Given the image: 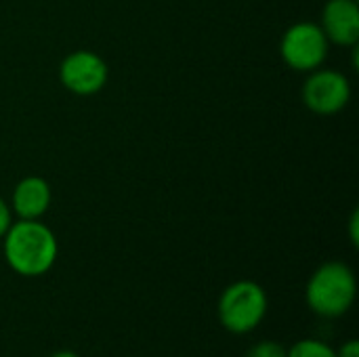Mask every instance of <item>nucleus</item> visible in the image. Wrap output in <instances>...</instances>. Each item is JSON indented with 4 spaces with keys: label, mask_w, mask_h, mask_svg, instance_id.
Segmentation results:
<instances>
[{
    "label": "nucleus",
    "mask_w": 359,
    "mask_h": 357,
    "mask_svg": "<svg viewBox=\"0 0 359 357\" xmlns=\"http://www.w3.org/2000/svg\"><path fill=\"white\" fill-rule=\"evenodd\" d=\"M57 255V238L40 219H19L4 234V259L8 267L23 278L44 276L55 265Z\"/></svg>",
    "instance_id": "nucleus-1"
},
{
    "label": "nucleus",
    "mask_w": 359,
    "mask_h": 357,
    "mask_svg": "<svg viewBox=\"0 0 359 357\" xmlns=\"http://www.w3.org/2000/svg\"><path fill=\"white\" fill-rule=\"evenodd\" d=\"M358 297V280L353 269L343 261L320 265L305 288V301L313 314L326 320L345 316Z\"/></svg>",
    "instance_id": "nucleus-2"
},
{
    "label": "nucleus",
    "mask_w": 359,
    "mask_h": 357,
    "mask_svg": "<svg viewBox=\"0 0 359 357\" xmlns=\"http://www.w3.org/2000/svg\"><path fill=\"white\" fill-rule=\"evenodd\" d=\"M267 292L252 280H238L229 284L217 303L221 326L231 335H248L261 326L267 316Z\"/></svg>",
    "instance_id": "nucleus-3"
},
{
    "label": "nucleus",
    "mask_w": 359,
    "mask_h": 357,
    "mask_svg": "<svg viewBox=\"0 0 359 357\" xmlns=\"http://www.w3.org/2000/svg\"><path fill=\"white\" fill-rule=\"evenodd\" d=\"M330 42L320 27V23L313 21H299L290 25L280 44L282 59L288 67L297 72H313L322 67V63L328 57Z\"/></svg>",
    "instance_id": "nucleus-4"
},
{
    "label": "nucleus",
    "mask_w": 359,
    "mask_h": 357,
    "mask_svg": "<svg viewBox=\"0 0 359 357\" xmlns=\"http://www.w3.org/2000/svg\"><path fill=\"white\" fill-rule=\"evenodd\" d=\"M351 99L349 78L339 69H313L303 84V103L318 116H332Z\"/></svg>",
    "instance_id": "nucleus-5"
},
{
    "label": "nucleus",
    "mask_w": 359,
    "mask_h": 357,
    "mask_svg": "<svg viewBox=\"0 0 359 357\" xmlns=\"http://www.w3.org/2000/svg\"><path fill=\"white\" fill-rule=\"evenodd\" d=\"M61 84L80 97H88L99 93L109 78V67L105 59L93 50H74L69 53L59 67Z\"/></svg>",
    "instance_id": "nucleus-6"
},
{
    "label": "nucleus",
    "mask_w": 359,
    "mask_h": 357,
    "mask_svg": "<svg viewBox=\"0 0 359 357\" xmlns=\"http://www.w3.org/2000/svg\"><path fill=\"white\" fill-rule=\"evenodd\" d=\"M328 42L339 46H355L359 40L358 0H328L322 11V23Z\"/></svg>",
    "instance_id": "nucleus-7"
},
{
    "label": "nucleus",
    "mask_w": 359,
    "mask_h": 357,
    "mask_svg": "<svg viewBox=\"0 0 359 357\" xmlns=\"http://www.w3.org/2000/svg\"><path fill=\"white\" fill-rule=\"evenodd\" d=\"M50 198H53L50 185L42 177H25L13 189L11 210L19 219L36 221V219L44 217V213L48 210Z\"/></svg>",
    "instance_id": "nucleus-8"
},
{
    "label": "nucleus",
    "mask_w": 359,
    "mask_h": 357,
    "mask_svg": "<svg viewBox=\"0 0 359 357\" xmlns=\"http://www.w3.org/2000/svg\"><path fill=\"white\" fill-rule=\"evenodd\" d=\"M286 357H337V351L320 339H303L286 349Z\"/></svg>",
    "instance_id": "nucleus-9"
},
{
    "label": "nucleus",
    "mask_w": 359,
    "mask_h": 357,
    "mask_svg": "<svg viewBox=\"0 0 359 357\" xmlns=\"http://www.w3.org/2000/svg\"><path fill=\"white\" fill-rule=\"evenodd\" d=\"M244 357H286V347L276 341H259L246 351Z\"/></svg>",
    "instance_id": "nucleus-10"
},
{
    "label": "nucleus",
    "mask_w": 359,
    "mask_h": 357,
    "mask_svg": "<svg viewBox=\"0 0 359 357\" xmlns=\"http://www.w3.org/2000/svg\"><path fill=\"white\" fill-rule=\"evenodd\" d=\"M11 225H13V210H11V206L0 198V238H4V234L8 231Z\"/></svg>",
    "instance_id": "nucleus-11"
},
{
    "label": "nucleus",
    "mask_w": 359,
    "mask_h": 357,
    "mask_svg": "<svg viewBox=\"0 0 359 357\" xmlns=\"http://www.w3.org/2000/svg\"><path fill=\"white\" fill-rule=\"evenodd\" d=\"M334 351H337V357H359V343L355 339H349Z\"/></svg>",
    "instance_id": "nucleus-12"
},
{
    "label": "nucleus",
    "mask_w": 359,
    "mask_h": 357,
    "mask_svg": "<svg viewBox=\"0 0 359 357\" xmlns=\"http://www.w3.org/2000/svg\"><path fill=\"white\" fill-rule=\"evenodd\" d=\"M351 242L358 244V213H355L353 219H351Z\"/></svg>",
    "instance_id": "nucleus-13"
},
{
    "label": "nucleus",
    "mask_w": 359,
    "mask_h": 357,
    "mask_svg": "<svg viewBox=\"0 0 359 357\" xmlns=\"http://www.w3.org/2000/svg\"><path fill=\"white\" fill-rule=\"evenodd\" d=\"M50 357H80L78 353H74V351H57V353H53Z\"/></svg>",
    "instance_id": "nucleus-14"
}]
</instances>
